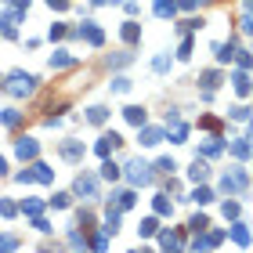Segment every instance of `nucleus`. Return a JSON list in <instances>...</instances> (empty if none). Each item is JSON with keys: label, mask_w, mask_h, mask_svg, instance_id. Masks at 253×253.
<instances>
[{"label": "nucleus", "mask_w": 253, "mask_h": 253, "mask_svg": "<svg viewBox=\"0 0 253 253\" xmlns=\"http://www.w3.org/2000/svg\"><path fill=\"white\" fill-rule=\"evenodd\" d=\"M127 177L134 184H148V181H152V166H145L141 159H134V163H127Z\"/></svg>", "instance_id": "obj_1"}, {"label": "nucleus", "mask_w": 253, "mask_h": 253, "mask_svg": "<svg viewBox=\"0 0 253 253\" xmlns=\"http://www.w3.org/2000/svg\"><path fill=\"white\" fill-rule=\"evenodd\" d=\"M62 156H65V159H72V163H76V159L83 156V141H62Z\"/></svg>", "instance_id": "obj_2"}, {"label": "nucleus", "mask_w": 253, "mask_h": 253, "mask_svg": "<svg viewBox=\"0 0 253 253\" xmlns=\"http://www.w3.org/2000/svg\"><path fill=\"white\" fill-rule=\"evenodd\" d=\"M18 156H22V159H33L36 156V141H33V138H18Z\"/></svg>", "instance_id": "obj_3"}, {"label": "nucleus", "mask_w": 253, "mask_h": 253, "mask_svg": "<svg viewBox=\"0 0 253 253\" xmlns=\"http://www.w3.org/2000/svg\"><path fill=\"white\" fill-rule=\"evenodd\" d=\"M188 174H192V181H206V177H210V166H206V163H203V159H195V163H192V170H188Z\"/></svg>", "instance_id": "obj_4"}, {"label": "nucleus", "mask_w": 253, "mask_h": 253, "mask_svg": "<svg viewBox=\"0 0 253 253\" xmlns=\"http://www.w3.org/2000/svg\"><path fill=\"white\" fill-rule=\"evenodd\" d=\"M127 119H130V123H134V127H145V109L130 105V109H127Z\"/></svg>", "instance_id": "obj_5"}, {"label": "nucleus", "mask_w": 253, "mask_h": 253, "mask_svg": "<svg viewBox=\"0 0 253 253\" xmlns=\"http://www.w3.org/2000/svg\"><path fill=\"white\" fill-rule=\"evenodd\" d=\"M105 116H109V109H101V105H94V109L87 112V119H91V123H105Z\"/></svg>", "instance_id": "obj_6"}, {"label": "nucleus", "mask_w": 253, "mask_h": 253, "mask_svg": "<svg viewBox=\"0 0 253 253\" xmlns=\"http://www.w3.org/2000/svg\"><path fill=\"white\" fill-rule=\"evenodd\" d=\"M112 91H116V94H127V91H130V80H127V76H116V80H112Z\"/></svg>", "instance_id": "obj_7"}, {"label": "nucleus", "mask_w": 253, "mask_h": 253, "mask_svg": "<svg viewBox=\"0 0 253 253\" xmlns=\"http://www.w3.org/2000/svg\"><path fill=\"white\" fill-rule=\"evenodd\" d=\"M76 192H80V195H94V181H91V177L83 181V177H80V181H76Z\"/></svg>", "instance_id": "obj_8"}, {"label": "nucleus", "mask_w": 253, "mask_h": 253, "mask_svg": "<svg viewBox=\"0 0 253 253\" xmlns=\"http://www.w3.org/2000/svg\"><path fill=\"white\" fill-rule=\"evenodd\" d=\"M217 83H221V76H217V72H203V87H206V91H213Z\"/></svg>", "instance_id": "obj_9"}, {"label": "nucleus", "mask_w": 253, "mask_h": 253, "mask_svg": "<svg viewBox=\"0 0 253 253\" xmlns=\"http://www.w3.org/2000/svg\"><path fill=\"white\" fill-rule=\"evenodd\" d=\"M101 177H109V181H116V177H119V166H116V163H105V166H101Z\"/></svg>", "instance_id": "obj_10"}, {"label": "nucleus", "mask_w": 253, "mask_h": 253, "mask_svg": "<svg viewBox=\"0 0 253 253\" xmlns=\"http://www.w3.org/2000/svg\"><path fill=\"white\" fill-rule=\"evenodd\" d=\"M123 40H130V44L138 40V25H134V22H127V25H123Z\"/></svg>", "instance_id": "obj_11"}, {"label": "nucleus", "mask_w": 253, "mask_h": 253, "mask_svg": "<svg viewBox=\"0 0 253 253\" xmlns=\"http://www.w3.org/2000/svg\"><path fill=\"white\" fill-rule=\"evenodd\" d=\"M51 65H58V69H62V65H72V58H69V54H65V51H58V54H54V58H51Z\"/></svg>", "instance_id": "obj_12"}, {"label": "nucleus", "mask_w": 253, "mask_h": 253, "mask_svg": "<svg viewBox=\"0 0 253 253\" xmlns=\"http://www.w3.org/2000/svg\"><path fill=\"white\" fill-rule=\"evenodd\" d=\"M235 91H239V94H246V91H250V83H246V72H239V76H235Z\"/></svg>", "instance_id": "obj_13"}, {"label": "nucleus", "mask_w": 253, "mask_h": 253, "mask_svg": "<svg viewBox=\"0 0 253 253\" xmlns=\"http://www.w3.org/2000/svg\"><path fill=\"white\" fill-rule=\"evenodd\" d=\"M159 138H163L159 130H145V141L141 145H159Z\"/></svg>", "instance_id": "obj_14"}, {"label": "nucleus", "mask_w": 253, "mask_h": 253, "mask_svg": "<svg viewBox=\"0 0 253 253\" xmlns=\"http://www.w3.org/2000/svg\"><path fill=\"white\" fill-rule=\"evenodd\" d=\"M0 119H4V123H7V127H15V123H18V112H15V109H7V112H4V116H0Z\"/></svg>", "instance_id": "obj_15"}, {"label": "nucleus", "mask_w": 253, "mask_h": 253, "mask_svg": "<svg viewBox=\"0 0 253 253\" xmlns=\"http://www.w3.org/2000/svg\"><path fill=\"white\" fill-rule=\"evenodd\" d=\"M159 246H166V250H170V246H181V239H177V235H163V242H159Z\"/></svg>", "instance_id": "obj_16"}, {"label": "nucleus", "mask_w": 253, "mask_h": 253, "mask_svg": "<svg viewBox=\"0 0 253 253\" xmlns=\"http://www.w3.org/2000/svg\"><path fill=\"white\" fill-rule=\"evenodd\" d=\"M152 231H156V221H152V217L141 221V235H152Z\"/></svg>", "instance_id": "obj_17"}, {"label": "nucleus", "mask_w": 253, "mask_h": 253, "mask_svg": "<svg viewBox=\"0 0 253 253\" xmlns=\"http://www.w3.org/2000/svg\"><path fill=\"white\" fill-rule=\"evenodd\" d=\"M159 170L170 174V170H177V166H174V159H159Z\"/></svg>", "instance_id": "obj_18"}, {"label": "nucleus", "mask_w": 253, "mask_h": 253, "mask_svg": "<svg viewBox=\"0 0 253 253\" xmlns=\"http://www.w3.org/2000/svg\"><path fill=\"white\" fill-rule=\"evenodd\" d=\"M156 210H159V213H170V206H166L163 195H156Z\"/></svg>", "instance_id": "obj_19"}, {"label": "nucleus", "mask_w": 253, "mask_h": 253, "mask_svg": "<svg viewBox=\"0 0 253 253\" xmlns=\"http://www.w3.org/2000/svg\"><path fill=\"white\" fill-rule=\"evenodd\" d=\"M192 199H195V203H210V192H206V188H199V192L192 195Z\"/></svg>", "instance_id": "obj_20"}, {"label": "nucleus", "mask_w": 253, "mask_h": 253, "mask_svg": "<svg viewBox=\"0 0 253 253\" xmlns=\"http://www.w3.org/2000/svg\"><path fill=\"white\" fill-rule=\"evenodd\" d=\"M0 246H4V250H15V246H18V239H11V235H4V239H0Z\"/></svg>", "instance_id": "obj_21"}, {"label": "nucleus", "mask_w": 253, "mask_h": 253, "mask_svg": "<svg viewBox=\"0 0 253 253\" xmlns=\"http://www.w3.org/2000/svg\"><path fill=\"white\" fill-rule=\"evenodd\" d=\"M47 4H51V7H58V11H62V7H69V0H47Z\"/></svg>", "instance_id": "obj_22"}, {"label": "nucleus", "mask_w": 253, "mask_h": 253, "mask_svg": "<svg viewBox=\"0 0 253 253\" xmlns=\"http://www.w3.org/2000/svg\"><path fill=\"white\" fill-rule=\"evenodd\" d=\"M177 4H181V7H192V4H195V0H177Z\"/></svg>", "instance_id": "obj_23"}, {"label": "nucleus", "mask_w": 253, "mask_h": 253, "mask_svg": "<svg viewBox=\"0 0 253 253\" xmlns=\"http://www.w3.org/2000/svg\"><path fill=\"white\" fill-rule=\"evenodd\" d=\"M7 170V163H4V156H0V174H4Z\"/></svg>", "instance_id": "obj_24"}, {"label": "nucleus", "mask_w": 253, "mask_h": 253, "mask_svg": "<svg viewBox=\"0 0 253 253\" xmlns=\"http://www.w3.org/2000/svg\"><path fill=\"white\" fill-rule=\"evenodd\" d=\"M15 4H18V7H22V4H25V7H29V0H15Z\"/></svg>", "instance_id": "obj_25"}, {"label": "nucleus", "mask_w": 253, "mask_h": 253, "mask_svg": "<svg viewBox=\"0 0 253 253\" xmlns=\"http://www.w3.org/2000/svg\"><path fill=\"white\" fill-rule=\"evenodd\" d=\"M203 4H210V0H203Z\"/></svg>", "instance_id": "obj_26"}]
</instances>
